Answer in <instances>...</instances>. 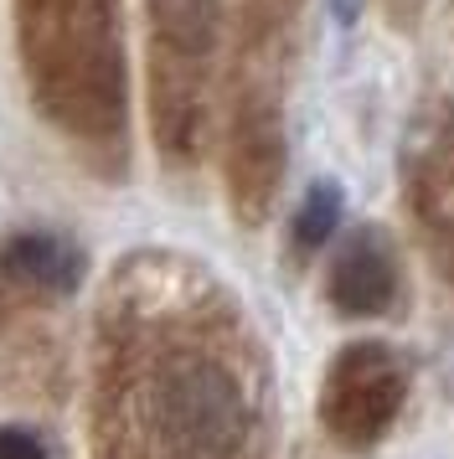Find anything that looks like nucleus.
<instances>
[{"instance_id":"nucleus-1","label":"nucleus","mask_w":454,"mask_h":459,"mask_svg":"<svg viewBox=\"0 0 454 459\" xmlns=\"http://www.w3.org/2000/svg\"><path fill=\"white\" fill-rule=\"evenodd\" d=\"M99 459H264V382L232 320L103 341Z\"/></svg>"},{"instance_id":"nucleus-3","label":"nucleus","mask_w":454,"mask_h":459,"mask_svg":"<svg viewBox=\"0 0 454 459\" xmlns=\"http://www.w3.org/2000/svg\"><path fill=\"white\" fill-rule=\"evenodd\" d=\"M397 299V264L377 232H356L330 264V305L341 315H382Z\"/></svg>"},{"instance_id":"nucleus-2","label":"nucleus","mask_w":454,"mask_h":459,"mask_svg":"<svg viewBox=\"0 0 454 459\" xmlns=\"http://www.w3.org/2000/svg\"><path fill=\"white\" fill-rule=\"evenodd\" d=\"M403 397H408L403 361L382 341H362V346H346L330 361L326 393H320V423L341 449L367 455L392 434V423L403 413Z\"/></svg>"},{"instance_id":"nucleus-5","label":"nucleus","mask_w":454,"mask_h":459,"mask_svg":"<svg viewBox=\"0 0 454 459\" xmlns=\"http://www.w3.org/2000/svg\"><path fill=\"white\" fill-rule=\"evenodd\" d=\"M336 222H341V186H336V181L310 186L305 207H300V217H294V248L315 253L330 232H336Z\"/></svg>"},{"instance_id":"nucleus-4","label":"nucleus","mask_w":454,"mask_h":459,"mask_svg":"<svg viewBox=\"0 0 454 459\" xmlns=\"http://www.w3.org/2000/svg\"><path fill=\"white\" fill-rule=\"evenodd\" d=\"M0 269L11 273L16 284L41 294H67L78 290L83 279V253L73 243H62L52 232H21L0 248Z\"/></svg>"},{"instance_id":"nucleus-6","label":"nucleus","mask_w":454,"mask_h":459,"mask_svg":"<svg viewBox=\"0 0 454 459\" xmlns=\"http://www.w3.org/2000/svg\"><path fill=\"white\" fill-rule=\"evenodd\" d=\"M0 459H47V444H41L31 429L5 423V429H0Z\"/></svg>"}]
</instances>
